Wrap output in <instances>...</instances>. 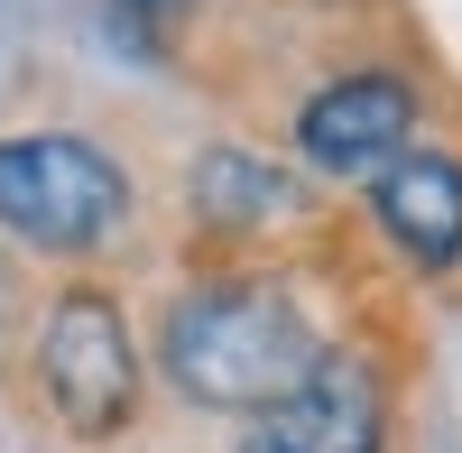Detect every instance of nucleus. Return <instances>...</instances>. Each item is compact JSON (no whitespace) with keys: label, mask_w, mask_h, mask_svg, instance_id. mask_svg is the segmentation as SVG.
<instances>
[{"label":"nucleus","mask_w":462,"mask_h":453,"mask_svg":"<svg viewBox=\"0 0 462 453\" xmlns=\"http://www.w3.org/2000/svg\"><path fill=\"white\" fill-rule=\"evenodd\" d=\"M121 10H130L139 28H167V19H185V10H195V0H121Z\"/></svg>","instance_id":"obj_8"},{"label":"nucleus","mask_w":462,"mask_h":453,"mask_svg":"<svg viewBox=\"0 0 462 453\" xmlns=\"http://www.w3.org/2000/svg\"><path fill=\"white\" fill-rule=\"evenodd\" d=\"M130 185L102 158L93 139H0V222L37 250H93L111 222H121Z\"/></svg>","instance_id":"obj_2"},{"label":"nucleus","mask_w":462,"mask_h":453,"mask_svg":"<svg viewBox=\"0 0 462 453\" xmlns=\"http://www.w3.org/2000/svg\"><path fill=\"white\" fill-rule=\"evenodd\" d=\"M241 453H287V444H268V435H250V444H241Z\"/></svg>","instance_id":"obj_9"},{"label":"nucleus","mask_w":462,"mask_h":453,"mask_svg":"<svg viewBox=\"0 0 462 453\" xmlns=\"http://www.w3.org/2000/svg\"><path fill=\"white\" fill-rule=\"evenodd\" d=\"M315 361H324L315 324L278 287H195L167 315V380L222 417H278L315 380Z\"/></svg>","instance_id":"obj_1"},{"label":"nucleus","mask_w":462,"mask_h":453,"mask_svg":"<svg viewBox=\"0 0 462 453\" xmlns=\"http://www.w3.org/2000/svg\"><path fill=\"white\" fill-rule=\"evenodd\" d=\"M37 380L65 435H111L139 407V352L111 296H56L47 333H37Z\"/></svg>","instance_id":"obj_3"},{"label":"nucleus","mask_w":462,"mask_h":453,"mask_svg":"<svg viewBox=\"0 0 462 453\" xmlns=\"http://www.w3.org/2000/svg\"><path fill=\"white\" fill-rule=\"evenodd\" d=\"M407 130H416V93L398 74H342L296 111V148L333 176H379L389 158H407Z\"/></svg>","instance_id":"obj_4"},{"label":"nucleus","mask_w":462,"mask_h":453,"mask_svg":"<svg viewBox=\"0 0 462 453\" xmlns=\"http://www.w3.org/2000/svg\"><path fill=\"white\" fill-rule=\"evenodd\" d=\"M370 213L389 222V241L416 269H453L462 259V158L444 148H407L370 176Z\"/></svg>","instance_id":"obj_6"},{"label":"nucleus","mask_w":462,"mask_h":453,"mask_svg":"<svg viewBox=\"0 0 462 453\" xmlns=\"http://www.w3.org/2000/svg\"><path fill=\"white\" fill-rule=\"evenodd\" d=\"M259 435L287 444V453H379L389 444V389H379V370L361 352H324L315 380H305Z\"/></svg>","instance_id":"obj_5"},{"label":"nucleus","mask_w":462,"mask_h":453,"mask_svg":"<svg viewBox=\"0 0 462 453\" xmlns=\"http://www.w3.org/2000/svg\"><path fill=\"white\" fill-rule=\"evenodd\" d=\"M195 213H213V222H268V213H296V185L278 167L241 158V148H213V158H195Z\"/></svg>","instance_id":"obj_7"}]
</instances>
